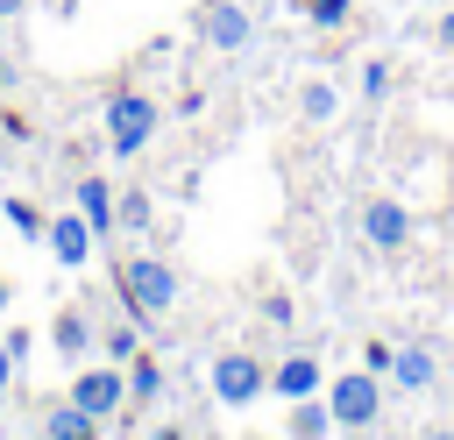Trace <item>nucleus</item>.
Instances as JSON below:
<instances>
[{
    "label": "nucleus",
    "instance_id": "f257e3e1",
    "mask_svg": "<svg viewBox=\"0 0 454 440\" xmlns=\"http://www.w3.org/2000/svg\"><path fill=\"white\" fill-rule=\"evenodd\" d=\"M114 291H121L128 319L149 334V326L177 305V270H170L163 255H128V263H114Z\"/></svg>",
    "mask_w": 454,
    "mask_h": 440
},
{
    "label": "nucleus",
    "instance_id": "f03ea898",
    "mask_svg": "<svg viewBox=\"0 0 454 440\" xmlns=\"http://www.w3.org/2000/svg\"><path fill=\"white\" fill-rule=\"evenodd\" d=\"M156 128H163V106H156L149 92H135V85H128V92H114V99H106V149H114L121 163H128V156H142V149L156 142Z\"/></svg>",
    "mask_w": 454,
    "mask_h": 440
},
{
    "label": "nucleus",
    "instance_id": "7ed1b4c3",
    "mask_svg": "<svg viewBox=\"0 0 454 440\" xmlns=\"http://www.w3.org/2000/svg\"><path fill=\"white\" fill-rule=\"evenodd\" d=\"M326 412H333L340 433L376 426V419H383V383H376V369H340V376H326Z\"/></svg>",
    "mask_w": 454,
    "mask_h": 440
},
{
    "label": "nucleus",
    "instance_id": "20e7f679",
    "mask_svg": "<svg viewBox=\"0 0 454 440\" xmlns=\"http://www.w3.org/2000/svg\"><path fill=\"white\" fill-rule=\"evenodd\" d=\"M206 383H213V397H220L227 412H241V405H255V397L270 390V369H262L255 355H241V348H227V355H213V369H206Z\"/></svg>",
    "mask_w": 454,
    "mask_h": 440
},
{
    "label": "nucleus",
    "instance_id": "39448f33",
    "mask_svg": "<svg viewBox=\"0 0 454 440\" xmlns=\"http://www.w3.org/2000/svg\"><path fill=\"white\" fill-rule=\"evenodd\" d=\"M71 405H78V412H92V419L106 426V419H114V412L128 405V369H121V362L78 369V376H71Z\"/></svg>",
    "mask_w": 454,
    "mask_h": 440
},
{
    "label": "nucleus",
    "instance_id": "423d86ee",
    "mask_svg": "<svg viewBox=\"0 0 454 440\" xmlns=\"http://www.w3.org/2000/svg\"><path fill=\"white\" fill-rule=\"evenodd\" d=\"M199 35H206V50L234 57V50H248V43H255V14H248L241 0H213V7L199 14Z\"/></svg>",
    "mask_w": 454,
    "mask_h": 440
},
{
    "label": "nucleus",
    "instance_id": "0eeeda50",
    "mask_svg": "<svg viewBox=\"0 0 454 440\" xmlns=\"http://www.w3.org/2000/svg\"><path fill=\"white\" fill-rule=\"evenodd\" d=\"M43 241H50V255H57V270H85L92 263V227H85V213L71 206V213H50V227H43Z\"/></svg>",
    "mask_w": 454,
    "mask_h": 440
},
{
    "label": "nucleus",
    "instance_id": "6e6552de",
    "mask_svg": "<svg viewBox=\"0 0 454 440\" xmlns=\"http://www.w3.org/2000/svg\"><path fill=\"white\" fill-rule=\"evenodd\" d=\"M362 234H369V248H404L411 241V213L397 199H369L362 206Z\"/></svg>",
    "mask_w": 454,
    "mask_h": 440
},
{
    "label": "nucleus",
    "instance_id": "1a4fd4ad",
    "mask_svg": "<svg viewBox=\"0 0 454 440\" xmlns=\"http://www.w3.org/2000/svg\"><path fill=\"white\" fill-rule=\"evenodd\" d=\"M270 390H277L284 405H298V397H319V390H326V369H319L312 355H284V362L270 369Z\"/></svg>",
    "mask_w": 454,
    "mask_h": 440
},
{
    "label": "nucleus",
    "instance_id": "9d476101",
    "mask_svg": "<svg viewBox=\"0 0 454 440\" xmlns=\"http://www.w3.org/2000/svg\"><path fill=\"white\" fill-rule=\"evenodd\" d=\"M340 426H333V412H326V390L319 397H298L291 412H284V440H333Z\"/></svg>",
    "mask_w": 454,
    "mask_h": 440
},
{
    "label": "nucleus",
    "instance_id": "9b49d317",
    "mask_svg": "<svg viewBox=\"0 0 454 440\" xmlns=\"http://www.w3.org/2000/svg\"><path fill=\"white\" fill-rule=\"evenodd\" d=\"M71 206L85 213V227H92L99 241L114 234V185H106V177H78V192H71Z\"/></svg>",
    "mask_w": 454,
    "mask_h": 440
},
{
    "label": "nucleus",
    "instance_id": "f8f14e48",
    "mask_svg": "<svg viewBox=\"0 0 454 440\" xmlns=\"http://www.w3.org/2000/svg\"><path fill=\"white\" fill-rule=\"evenodd\" d=\"M92 341H99V334H92V319H85V312H78V305H71V312H57V319H50V348H57V355H64V362H85V355H92Z\"/></svg>",
    "mask_w": 454,
    "mask_h": 440
},
{
    "label": "nucleus",
    "instance_id": "ddd939ff",
    "mask_svg": "<svg viewBox=\"0 0 454 440\" xmlns=\"http://www.w3.org/2000/svg\"><path fill=\"white\" fill-rule=\"evenodd\" d=\"M390 376H397V390H433V348L404 341V348L390 355Z\"/></svg>",
    "mask_w": 454,
    "mask_h": 440
},
{
    "label": "nucleus",
    "instance_id": "4468645a",
    "mask_svg": "<svg viewBox=\"0 0 454 440\" xmlns=\"http://www.w3.org/2000/svg\"><path fill=\"white\" fill-rule=\"evenodd\" d=\"M43 440H99V419H92V412H78V405L64 397V405H50V426H43Z\"/></svg>",
    "mask_w": 454,
    "mask_h": 440
},
{
    "label": "nucleus",
    "instance_id": "2eb2a0df",
    "mask_svg": "<svg viewBox=\"0 0 454 440\" xmlns=\"http://www.w3.org/2000/svg\"><path fill=\"white\" fill-rule=\"evenodd\" d=\"M163 383H170V376H163V362H156V355H135V362H128V397H135V405L163 397Z\"/></svg>",
    "mask_w": 454,
    "mask_h": 440
},
{
    "label": "nucleus",
    "instance_id": "dca6fc26",
    "mask_svg": "<svg viewBox=\"0 0 454 440\" xmlns=\"http://www.w3.org/2000/svg\"><path fill=\"white\" fill-rule=\"evenodd\" d=\"M114 227H128V234L156 227V206H149V192H121V199H114Z\"/></svg>",
    "mask_w": 454,
    "mask_h": 440
},
{
    "label": "nucleus",
    "instance_id": "f3484780",
    "mask_svg": "<svg viewBox=\"0 0 454 440\" xmlns=\"http://www.w3.org/2000/svg\"><path fill=\"white\" fill-rule=\"evenodd\" d=\"M298 114H305V121H333V114H340V92H333L326 78H312V85L298 92Z\"/></svg>",
    "mask_w": 454,
    "mask_h": 440
},
{
    "label": "nucleus",
    "instance_id": "a211bd4d",
    "mask_svg": "<svg viewBox=\"0 0 454 440\" xmlns=\"http://www.w3.org/2000/svg\"><path fill=\"white\" fill-rule=\"evenodd\" d=\"M99 348H106V362H121V369H128V362L142 355V326H135V319H128V326H106V334H99Z\"/></svg>",
    "mask_w": 454,
    "mask_h": 440
},
{
    "label": "nucleus",
    "instance_id": "6ab92c4d",
    "mask_svg": "<svg viewBox=\"0 0 454 440\" xmlns=\"http://www.w3.org/2000/svg\"><path fill=\"white\" fill-rule=\"evenodd\" d=\"M0 213H7V227H14V234H28V241H35L43 227H50V220H43V213H35L28 199H0Z\"/></svg>",
    "mask_w": 454,
    "mask_h": 440
},
{
    "label": "nucleus",
    "instance_id": "aec40b11",
    "mask_svg": "<svg viewBox=\"0 0 454 440\" xmlns=\"http://www.w3.org/2000/svg\"><path fill=\"white\" fill-rule=\"evenodd\" d=\"M348 7H355V0H305V21H312V28H340Z\"/></svg>",
    "mask_w": 454,
    "mask_h": 440
},
{
    "label": "nucleus",
    "instance_id": "412c9836",
    "mask_svg": "<svg viewBox=\"0 0 454 440\" xmlns=\"http://www.w3.org/2000/svg\"><path fill=\"white\" fill-rule=\"evenodd\" d=\"M362 92L383 99V92H390V64H362Z\"/></svg>",
    "mask_w": 454,
    "mask_h": 440
},
{
    "label": "nucleus",
    "instance_id": "4be33fe9",
    "mask_svg": "<svg viewBox=\"0 0 454 440\" xmlns=\"http://www.w3.org/2000/svg\"><path fill=\"white\" fill-rule=\"evenodd\" d=\"M390 355H397L390 341H369V348H362V369H376V376H390Z\"/></svg>",
    "mask_w": 454,
    "mask_h": 440
},
{
    "label": "nucleus",
    "instance_id": "5701e85b",
    "mask_svg": "<svg viewBox=\"0 0 454 440\" xmlns=\"http://www.w3.org/2000/svg\"><path fill=\"white\" fill-rule=\"evenodd\" d=\"M433 35H440V50H454V7L440 14V28H433Z\"/></svg>",
    "mask_w": 454,
    "mask_h": 440
},
{
    "label": "nucleus",
    "instance_id": "b1692460",
    "mask_svg": "<svg viewBox=\"0 0 454 440\" xmlns=\"http://www.w3.org/2000/svg\"><path fill=\"white\" fill-rule=\"evenodd\" d=\"M7 376H14V348L0 341V390H7Z\"/></svg>",
    "mask_w": 454,
    "mask_h": 440
},
{
    "label": "nucleus",
    "instance_id": "393cba45",
    "mask_svg": "<svg viewBox=\"0 0 454 440\" xmlns=\"http://www.w3.org/2000/svg\"><path fill=\"white\" fill-rule=\"evenodd\" d=\"M149 440H184V426H156V433H149Z\"/></svg>",
    "mask_w": 454,
    "mask_h": 440
},
{
    "label": "nucleus",
    "instance_id": "a878e982",
    "mask_svg": "<svg viewBox=\"0 0 454 440\" xmlns=\"http://www.w3.org/2000/svg\"><path fill=\"white\" fill-rule=\"evenodd\" d=\"M21 7H28V0H0V21H14V14H21Z\"/></svg>",
    "mask_w": 454,
    "mask_h": 440
},
{
    "label": "nucleus",
    "instance_id": "bb28decb",
    "mask_svg": "<svg viewBox=\"0 0 454 440\" xmlns=\"http://www.w3.org/2000/svg\"><path fill=\"white\" fill-rule=\"evenodd\" d=\"M0 312H7V277H0Z\"/></svg>",
    "mask_w": 454,
    "mask_h": 440
},
{
    "label": "nucleus",
    "instance_id": "cd10ccee",
    "mask_svg": "<svg viewBox=\"0 0 454 440\" xmlns=\"http://www.w3.org/2000/svg\"><path fill=\"white\" fill-rule=\"evenodd\" d=\"M426 440H454V433H426Z\"/></svg>",
    "mask_w": 454,
    "mask_h": 440
}]
</instances>
